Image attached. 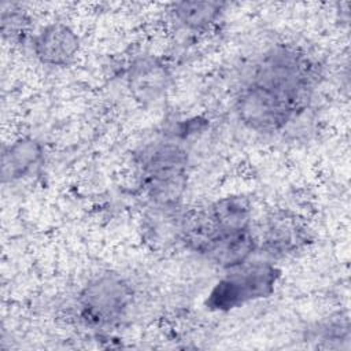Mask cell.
Masks as SVG:
<instances>
[{"instance_id": "obj_1", "label": "cell", "mask_w": 351, "mask_h": 351, "mask_svg": "<svg viewBox=\"0 0 351 351\" xmlns=\"http://www.w3.org/2000/svg\"><path fill=\"white\" fill-rule=\"evenodd\" d=\"M315 70L311 60L291 47L267 51L234 97L237 119L250 130H282L307 106Z\"/></svg>"}, {"instance_id": "obj_8", "label": "cell", "mask_w": 351, "mask_h": 351, "mask_svg": "<svg viewBox=\"0 0 351 351\" xmlns=\"http://www.w3.org/2000/svg\"><path fill=\"white\" fill-rule=\"evenodd\" d=\"M307 241L306 228L287 214L270 219L265 233V248L273 256H284L302 248Z\"/></svg>"}, {"instance_id": "obj_10", "label": "cell", "mask_w": 351, "mask_h": 351, "mask_svg": "<svg viewBox=\"0 0 351 351\" xmlns=\"http://www.w3.org/2000/svg\"><path fill=\"white\" fill-rule=\"evenodd\" d=\"M25 23L26 22L21 14H18V12L7 14L5 11H3L1 30H3L4 37L10 36V40L21 37V33L25 32Z\"/></svg>"}, {"instance_id": "obj_5", "label": "cell", "mask_w": 351, "mask_h": 351, "mask_svg": "<svg viewBox=\"0 0 351 351\" xmlns=\"http://www.w3.org/2000/svg\"><path fill=\"white\" fill-rule=\"evenodd\" d=\"M80 51L77 33L64 23L55 22L44 26L33 38V52L36 58L52 67L70 64Z\"/></svg>"}, {"instance_id": "obj_7", "label": "cell", "mask_w": 351, "mask_h": 351, "mask_svg": "<svg viewBox=\"0 0 351 351\" xmlns=\"http://www.w3.org/2000/svg\"><path fill=\"white\" fill-rule=\"evenodd\" d=\"M43 159L41 144L32 137H21L4 147L1 155L3 181H15L26 177Z\"/></svg>"}, {"instance_id": "obj_2", "label": "cell", "mask_w": 351, "mask_h": 351, "mask_svg": "<svg viewBox=\"0 0 351 351\" xmlns=\"http://www.w3.org/2000/svg\"><path fill=\"white\" fill-rule=\"evenodd\" d=\"M137 165L155 207L178 208L186 186V151L174 143H154L141 151Z\"/></svg>"}, {"instance_id": "obj_4", "label": "cell", "mask_w": 351, "mask_h": 351, "mask_svg": "<svg viewBox=\"0 0 351 351\" xmlns=\"http://www.w3.org/2000/svg\"><path fill=\"white\" fill-rule=\"evenodd\" d=\"M133 302L130 284L118 274H101L81 291L78 303L85 319L93 324H112L121 319Z\"/></svg>"}, {"instance_id": "obj_3", "label": "cell", "mask_w": 351, "mask_h": 351, "mask_svg": "<svg viewBox=\"0 0 351 351\" xmlns=\"http://www.w3.org/2000/svg\"><path fill=\"white\" fill-rule=\"evenodd\" d=\"M210 291L206 306L215 311H229L270 296L280 278V270L270 262H245L230 269Z\"/></svg>"}, {"instance_id": "obj_6", "label": "cell", "mask_w": 351, "mask_h": 351, "mask_svg": "<svg viewBox=\"0 0 351 351\" xmlns=\"http://www.w3.org/2000/svg\"><path fill=\"white\" fill-rule=\"evenodd\" d=\"M169 67L158 58L144 55L137 58L128 73V86L133 97L149 104L158 101L170 85Z\"/></svg>"}, {"instance_id": "obj_9", "label": "cell", "mask_w": 351, "mask_h": 351, "mask_svg": "<svg viewBox=\"0 0 351 351\" xmlns=\"http://www.w3.org/2000/svg\"><path fill=\"white\" fill-rule=\"evenodd\" d=\"M225 4L219 1H178L171 4L173 19L185 30L200 33L217 23Z\"/></svg>"}]
</instances>
